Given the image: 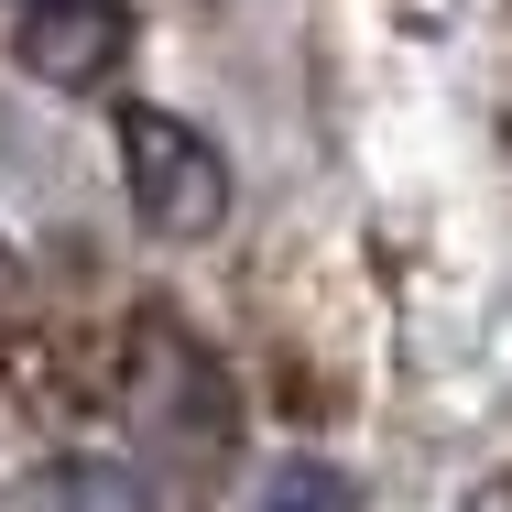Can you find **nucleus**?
I'll return each instance as SVG.
<instances>
[{"mask_svg": "<svg viewBox=\"0 0 512 512\" xmlns=\"http://www.w3.org/2000/svg\"><path fill=\"white\" fill-rule=\"evenodd\" d=\"M120 186L175 240H197V229L229 218V164H218V142H207L197 120H175V109H120Z\"/></svg>", "mask_w": 512, "mask_h": 512, "instance_id": "f257e3e1", "label": "nucleus"}, {"mask_svg": "<svg viewBox=\"0 0 512 512\" xmlns=\"http://www.w3.org/2000/svg\"><path fill=\"white\" fill-rule=\"evenodd\" d=\"M11 55H22L44 88H99L109 66L131 55V0H22Z\"/></svg>", "mask_w": 512, "mask_h": 512, "instance_id": "f03ea898", "label": "nucleus"}, {"mask_svg": "<svg viewBox=\"0 0 512 512\" xmlns=\"http://www.w3.org/2000/svg\"><path fill=\"white\" fill-rule=\"evenodd\" d=\"M22 512H142V491H131V469H109V458H55V469L22 491Z\"/></svg>", "mask_w": 512, "mask_h": 512, "instance_id": "7ed1b4c3", "label": "nucleus"}, {"mask_svg": "<svg viewBox=\"0 0 512 512\" xmlns=\"http://www.w3.org/2000/svg\"><path fill=\"white\" fill-rule=\"evenodd\" d=\"M251 512H360V480H349L338 458H284V469L251 491Z\"/></svg>", "mask_w": 512, "mask_h": 512, "instance_id": "20e7f679", "label": "nucleus"}, {"mask_svg": "<svg viewBox=\"0 0 512 512\" xmlns=\"http://www.w3.org/2000/svg\"><path fill=\"white\" fill-rule=\"evenodd\" d=\"M0 284H11V251H0Z\"/></svg>", "mask_w": 512, "mask_h": 512, "instance_id": "39448f33", "label": "nucleus"}]
</instances>
